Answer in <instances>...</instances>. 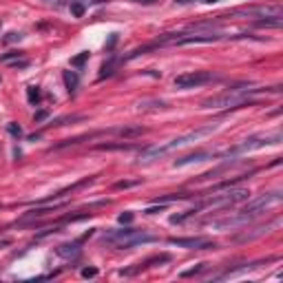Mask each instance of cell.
<instances>
[{"instance_id":"1","label":"cell","mask_w":283,"mask_h":283,"mask_svg":"<svg viewBox=\"0 0 283 283\" xmlns=\"http://www.w3.org/2000/svg\"><path fill=\"white\" fill-rule=\"evenodd\" d=\"M157 237L148 230H133V228H122V230H111L102 237V244H109L117 250H131L144 244H153Z\"/></svg>"},{"instance_id":"2","label":"cell","mask_w":283,"mask_h":283,"mask_svg":"<svg viewBox=\"0 0 283 283\" xmlns=\"http://www.w3.org/2000/svg\"><path fill=\"white\" fill-rule=\"evenodd\" d=\"M215 128H217V124H208V126H202V128H195V131L186 133V135L175 137V140H171L168 144H164V146H153V148H146V151H144L142 155H140V162H153V159H157V157L166 155V153L175 151V148L188 146V144H193V142L202 140V137H206V135H210V133H213Z\"/></svg>"},{"instance_id":"3","label":"cell","mask_w":283,"mask_h":283,"mask_svg":"<svg viewBox=\"0 0 283 283\" xmlns=\"http://www.w3.org/2000/svg\"><path fill=\"white\" fill-rule=\"evenodd\" d=\"M264 89H248V86H241V89H228L224 93L215 95V97H208L204 100V109H239L244 106L246 102H250L252 95L261 93Z\"/></svg>"},{"instance_id":"4","label":"cell","mask_w":283,"mask_h":283,"mask_svg":"<svg viewBox=\"0 0 283 283\" xmlns=\"http://www.w3.org/2000/svg\"><path fill=\"white\" fill-rule=\"evenodd\" d=\"M283 135L281 131H270V133H261V135H252L248 140H244L237 148L228 151L226 155H237V153H252V151H259V148H266V146H277L281 144Z\"/></svg>"},{"instance_id":"5","label":"cell","mask_w":283,"mask_h":283,"mask_svg":"<svg viewBox=\"0 0 283 283\" xmlns=\"http://www.w3.org/2000/svg\"><path fill=\"white\" fill-rule=\"evenodd\" d=\"M248 188H230L226 193H215L210 195L208 199L202 202V208H228V206H235L244 199H248Z\"/></svg>"},{"instance_id":"6","label":"cell","mask_w":283,"mask_h":283,"mask_svg":"<svg viewBox=\"0 0 283 283\" xmlns=\"http://www.w3.org/2000/svg\"><path fill=\"white\" fill-rule=\"evenodd\" d=\"M281 199H283V195H281V190H272V193H266V195H259L257 199H252V202L246 206L244 210H239V213H244L246 217H250V219H255V217H259L261 213H266L268 208H272V206H277V204H281Z\"/></svg>"},{"instance_id":"7","label":"cell","mask_w":283,"mask_h":283,"mask_svg":"<svg viewBox=\"0 0 283 283\" xmlns=\"http://www.w3.org/2000/svg\"><path fill=\"white\" fill-rule=\"evenodd\" d=\"M215 75L210 73V71H190V73H182L175 78V89L179 91H188V89H197V86L202 84H208V82H213Z\"/></svg>"},{"instance_id":"8","label":"cell","mask_w":283,"mask_h":283,"mask_svg":"<svg viewBox=\"0 0 283 283\" xmlns=\"http://www.w3.org/2000/svg\"><path fill=\"white\" fill-rule=\"evenodd\" d=\"M171 246L177 248H186V250H208V248H217L213 239H206V237H171L168 239Z\"/></svg>"},{"instance_id":"9","label":"cell","mask_w":283,"mask_h":283,"mask_svg":"<svg viewBox=\"0 0 283 283\" xmlns=\"http://www.w3.org/2000/svg\"><path fill=\"white\" fill-rule=\"evenodd\" d=\"M215 153H208V151H197V153H190L186 157H179L173 162L175 168H182V166H188V164H197V162H206V159H213Z\"/></svg>"},{"instance_id":"10","label":"cell","mask_w":283,"mask_h":283,"mask_svg":"<svg viewBox=\"0 0 283 283\" xmlns=\"http://www.w3.org/2000/svg\"><path fill=\"white\" fill-rule=\"evenodd\" d=\"M55 255L62 257V259H75V257L80 255V244L78 241H73V244H62L55 248Z\"/></svg>"},{"instance_id":"11","label":"cell","mask_w":283,"mask_h":283,"mask_svg":"<svg viewBox=\"0 0 283 283\" xmlns=\"http://www.w3.org/2000/svg\"><path fill=\"white\" fill-rule=\"evenodd\" d=\"M62 78H64L66 91H69V93H73V91L78 89V82H80L78 73H75V71H64V73H62Z\"/></svg>"},{"instance_id":"12","label":"cell","mask_w":283,"mask_h":283,"mask_svg":"<svg viewBox=\"0 0 283 283\" xmlns=\"http://www.w3.org/2000/svg\"><path fill=\"white\" fill-rule=\"evenodd\" d=\"M27 93H29V102H31V104H38V102H40V91H38V86H29Z\"/></svg>"},{"instance_id":"13","label":"cell","mask_w":283,"mask_h":283,"mask_svg":"<svg viewBox=\"0 0 283 283\" xmlns=\"http://www.w3.org/2000/svg\"><path fill=\"white\" fill-rule=\"evenodd\" d=\"M71 13H73L75 18H82V16H84V4H82V2H73V4H71Z\"/></svg>"},{"instance_id":"14","label":"cell","mask_w":283,"mask_h":283,"mask_svg":"<svg viewBox=\"0 0 283 283\" xmlns=\"http://www.w3.org/2000/svg\"><path fill=\"white\" fill-rule=\"evenodd\" d=\"M7 131L11 133L13 137H20V135H22V128H20V126L16 124V122H9V124H7Z\"/></svg>"},{"instance_id":"15","label":"cell","mask_w":283,"mask_h":283,"mask_svg":"<svg viewBox=\"0 0 283 283\" xmlns=\"http://www.w3.org/2000/svg\"><path fill=\"white\" fill-rule=\"evenodd\" d=\"M20 51H11V53H7V55H2V62H11V60H16V58H20Z\"/></svg>"},{"instance_id":"16","label":"cell","mask_w":283,"mask_h":283,"mask_svg":"<svg viewBox=\"0 0 283 283\" xmlns=\"http://www.w3.org/2000/svg\"><path fill=\"white\" fill-rule=\"evenodd\" d=\"M133 221V213H122L120 215V224H131Z\"/></svg>"},{"instance_id":"17","label":"cell","mask_w":283,"mask_h":283,"mask_svg":"<svg viewBox=\"0 0 283 283\" xmlns=\"http://www.w3.org/2000/svg\"><path fill=\"white\" fill-rule=\"evenodd\" d=\"M95 275H97L95 268H84V270H82V277H86V279H89V277H95Z\"/></svg>"},{"instance_id":"18","label":"cell","mask_w":283,"mask_h":283,"mask_svg":"<svg viewBox=\"0 0 283 283\" xmlns=\"http://www.w3.org/2000/svg\"><path fill=\"white\" fill-rule=\"evenodd\" d=\"M22 35L16 33V31H11V33H7V38H4V42H13V40H20Z\"/></svg>"},{"instance_id":"19","label":"cell","mask_w":283,"mask_h":283,"mask_svg":"<svg viewBox=\"0 0 283 283\" xmlns=\"http://www.w3.org/2000/svg\"><path fill=\"white\" fill-rule=\"evenodd\" d=\"M86 58H89V53H82V55H78V58L73 60V64H82V62H84Z\"/></svg>"},{"instance_id":"20","label":"cell","mask_w":283,"mask_h":283,"mask_svg":"<svg viewBox=\"0 0 283 283\" xmlns=\"http://www.w3.org/2000/svg\"><path fill=\"white\" fill-rule=\"evenodd\" d=\"M135 182H117L115 184V188H128V186H133Z\"/></svg>"}]
</instances>
